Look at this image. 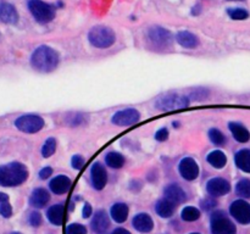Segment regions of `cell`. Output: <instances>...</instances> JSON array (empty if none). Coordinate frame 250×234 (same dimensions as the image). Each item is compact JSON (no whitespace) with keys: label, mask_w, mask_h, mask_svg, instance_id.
Listing matches in <instances>:
<instances>
[{"label":"cell","mask_w":250,"mask_h":234,"mask_svg":"<svg viewBox=\"0 0 250 234\" xmlns=\"http://www.w3.org/2000/svg\"><path fill=\"white\" fill-rule=\"evenodd\" d=\"M59 54L46 45L38 46L31 56V65L39 72L48 73L55 70L59 65Z\"/></svg>","instance_id":"obj_1"},{"label":"cell","mask_w":250,"mask_h":234,"mask_svg":"<svg viewBox=\"0 0 250 234\" xmlns=\"http://www.w3.org/2000/svg\"><path fill=\"white\" fill-rule=\"evenodd\" d=\"M28 171L23 163L11 162L0 166V185L1 187H16L26 182Z\"/></svg>","instance_id":"obj_2"},{"label":"cell","mask_w":250,"mask_h":234,"mask_svg":"<svg viewBox=\"0 0 250 234\" xmlns=\"http://www.w3.org/2000/svg\"><path fill=\"white\" fill-rule=\"evenodd\" d=\"M88 40L95 48L105 49L111 46L116 40L114 31L109 27L95 26L88 33Z\"/></svg>","instance_id":"obj_3"},{"label":"cell","mask_w":250,"mask_h":234,"mask_svg":"<svg viewBox=\"0 0 250 234\" xmlns=\"http://www.w3.org/2000/svg\"><path fill=\"white\" fill-rule=\"evenodd\" d=\"M28 9L37 22L42 24L49 23L55 19L56 10L51 4L43 0H29Z\"/></svg>","instance_id":"obj_4"},{"label":"cell","mask_w":250,"mask_h":234,"mask_svg":"<svg viewBox=\"0 0 250 234\" xmlns=\"http://www.w3.org/2000/svg\"><path fill=\"white\" fill-rule=\"evenodd\" d=\"M210 229L212 234H236V224L227 217L224 211H216L211 214L210 218Z\"/></svg>","instance_id":"obj_5"},{"label":"cell","mask_w":250,"mask_h":234,"mask_svg":"<svg viewBox=\"0 0 250 234\" xmlns=\"http://www.w3.org/2000/svg\"><path fill=\"white\" fill-rule=\"evenodd\" d=\"M188 105H189V99L177 94L164 95V97H160L155 101L156 109L163 110V111L185 109V107H187Z\"/></svg>","instance_id":"obj_6"},{"label":"cell","mask_w":250,"mask_h":234,"mask_svg":"<svg viewBox=\"0 0 250 234\" xmlns=\"http://www.w3.org/2000/svg\"><path fill=\"white\" fill-rule=\"evenodd\" d=\"M15 126L23 133H37L44 127V119L38 115H23L15 121Z\"/></svg>","instance_id":"obj_7"},{"label":"cell","mask_w":250,"mask_h":234,"mask_svg":"<svg viewBox=\"0 0 250 234\" xmlns=\"http://www.w3.org/2000/svg\"><path fill=\"white\" fill-rule=\"evenodd\" d=\"M231 216L241 224H250V204L246 200H236L229 206Z\"/></svg>","instance_id":"obj_8"},{"label":"cell","mask_w":250,"mask_h":234,"mask_svg":"<svg viewBox=\"0 0 250 234\" xmlns=\"http://www.w3.org/2000/svg\"><path fill=\"white\" fill-rule=\"evenodd\" d=\"M148 37L154 45L160 46V48H167L173 41L171 32L159 26L151 27L148 32Z\"/></svg>","instance_id":"obj_9"},{"label":"cell","mask_w":250,"mask_h":234,"mask_svg":"<svg viewBox=\"0 0 250 234\" xmlns=\"http://www.w3.org/2000/svg\"><path fill=\"white\" fill-rule=\"evenodd\" d=\"M141 119V114L136 109H126L116 112L112 116V123L116 126H131Z\"/></svg>","instance_id":"obj_10"},{"label":"cell","mask_w":250,"mask_h":234,"mask_svg":"<svg viewBox=\"0 0 250 234\" xmlns=\"http://www.w3.org/2000/svg\"><path fill=\"white\" fill-rule=\"evenodd\" d=\"M231 190V184L225 178H212L207 183V192L210 196H224Z\"/></svg>","instance_id":"obj_11"},{"label":"cell","mask_w":250,"mask_h":234,"mask_svg":"<svg viewBox=\"0 0 250 234\" xmlns=\"http://www.w3.org/2000/svg\"><path fill=\"white\" fill-rule=\"evenodd\" d=\"M178 171L180 175L185 178L186 180H194L199 176V167L198 163L195 162L194 158L185 157L181 160L178 165Z\"/></svg>","instance_id":"obj_12"},{"label":"cell","mask_w":250,"mask_h":234,"mask_svg":"<svg viewBox=\"0 0 250 234\" xmlns=\"http://www.w3.org/2000/svg\"><path fill=\"white\" fill-rule=\"evenodd\" d=\"M90 179H92V184L94 187V189H104L107 182V173L102 163L95 162L92 166V170H90Z\"/></svg>","instance_id":"obj_13"},{"label":"cell","mask_w":250,"mask_h":234,"mask_svg":"<svg viewBox=\"0 0 250 234\" xmlns=\"http://www.w3.org/2000/svg\"><path fill=\"white\" fill-rule=\"evenodd\" d=\"M164 194H165V199L170 200L173 204H182L187 199V195L186 192L180 187L178 184H170L165 188L164 190Z\"/></svg>","instance_id":"obj_14"},{"label":"cell","mask_w":250,"mask_h":234,"mask_svg":"<svg viewBox=\"0 0 250 234\" xmlns=\"http://www.w3.org/2000/svg\"><path fill=\"white\" fill-rule=\"evenodd\" d=\"M0 20L7 24H16L19 22V14L14 5L0 2Z\"/></svg>","instance_id":"obj_15"},{"label":"cell","mask_w":250,"mask_h":234,"mask_svg":"<svg viewBox=\"0 0 250 234\" xmlns=\"http://www.w3.org/2000/svg\"><path fill=\"white\" fill-rule=\"evenodd\" d=\"M132 224L141 233H149L154 228V222L151 219V217L148 214H144V212L136 214L133 217Z\"/></svg>","instance_id":"obj_16"},{"label":"cell","mask_w":250,"mask_h":234,"mask_svg":"<svg viewBox=\"0 0 250 234\" xmlns=\"http://www.w3.org/2000/svg\"><path fill=\"white\" fill-rule=\"evenodd\" d=\"M92 229L98 234H103L110 226V221L109 217H107L106 212L104 210H99V211L95 212L94 217L92 219Z\"/></svg>","instance_id":"obj_17"},{"label":"cell","mask_w":250,"mask_h":234,"mask_svg":"<svg viewBox=\"0 0 250 234\" xmlns=\"http://www.w3.org/2000/svg\"><path fill=\"white\" fill-rule=\"evenodd\" d=\"M70 187H71V179L67 177V176H63V175H60L58 176V177L53 178V179L50 180V183H49V188H50L51 192H53L54 194H58V195L67 193V190L70 189Z\"/></svg>","instance_id":"obj_18"},{"label":"cell","mask_w":250,"mask_h":234,"mask_svg":"<svg viewBox=\"0 0 250 234\" xmlns=\"http://www.w3.org/2000/svg\"><path fill=\"white\" fill-rule=\"evenodd\" d=\"M49 200H50V194L48 193V190L44 189V188H37L32 192L31 197H29V204L37 209H42L48 204Z\"/></svg>","instance_id":"obj_19"},{"label":"cell","mask_w":250,"mask_h":234,"mask_svg":"<svg viewBox=\"0 0 250 234\" xmlns=\"http://www.w3.org/2000/svg\"><path fill=\"white\" fill-rule=\"evenodd\" d=\"M176 41H177L181 46L187 49H194L197 48L198 44H199L198 37L188 31L178 32V33L176 34Z\"/></svg>","instance_id":"obj_20"},{"label":"cell","mask_w":250,"mask_h":234,"mask_svg":"<svg viewBox=\"0 0 250 234\" xmlns=\"http://www.w3.org/2000/svg\"><path fill=\"white\" fill-rule=\"evenodd\" d=\"M229 131H231L232 136L239 143H247L250 139V133L248 129L239 122H229Z\"/></svg>","instance_id":"obj_21"},{"label":"cell","mask_w":250,"mask_h":234,"mask_svg":"<svg viewBox=\"0 0 250 234\" xmlns=\"http://www.w3.org/2000/svg\"><path fill=\"white\" fill-rule=\"evenodd\" d=\"M63 211H65V209H63L62 204H56L49 207L48 211H46V217H48L49 222L55 224V226L62 224Z\"/></svg>","instance_id":"obj_22"},{"label":"cell","mask_w":250,"mask_h":234,"mask_svg":"<svg viewBox=\"0 0 250 234\" xmlns=\"http://www.w3.org/2000/svg\"><path fill=\"white\" fill-rule=\"evenodd\" d=\"M234 162L241 171L246 173H250V150L249 149H242L234 155Z\"/></svg>","instance_id":"obj_23"},{"label":"cell","mask_w":250,"mask_h":234,"mask_svg":"<svg viewBox=\"0 0 250 234\" xmlns=\"http://www.w3.org/2000/svg\"><path fill=\"white\" fill-rule=\"evenodd\" d=\"M156 214L163 218H168L173 214L176 210V205L167 199H161L155 205Z\"/></svg>","instance_id":"obj_24"},{"label":"cell","mask_w":250,"mask_h":234,"mask_svg":"<svg viewBox=\"0 0 250 234\" xmlns=\"http://www.w3.org/2000/svg\"><path fill=\"white\" fill-rule=\"evenodd\" d=\"M110 214H111L112 219L117 223H122L128 217V206L124 202H117L110 210Z\"/></svg>","instance_id":"obj_25"},{"label":"cell","mask_w":250,"mask_h":234,"mask_svg":"<svg viewBox=\"0 0 250 234\" xmlns=\"http://www.w3.org/2000/svg\"><path fill=\"white\" fill-rule=\"evenodd\" d=\"M208 162L215 168H224L227 163V157L225 155V153H222L221 150H215L208 155L207 157Z\"/></svg>","instance_id":"obj_26"},{"label":"cell","mask_w":250,"mask_h":234,"mask_svg":"<svg viewBox=\"0 0 250 234\" xmlns=\"http://www.w3.org/2000/svg\"><path fill=\"white\" fill-rule=\"evenodd\" d=\"M105 162L111 168H121L125 165V157L122 154L111 151L105 156Z\"/></svg>","instance_id":"obj_27"},{"label":"cell","mask_w":250,"mask_h":234,"mask_svg":"<svg viewBox=\"0 0 250 234\" xmlns=\"http://www.w3.org/2000/svg\"><path fill=\"white\" fill-rule=\"evenodd\" d=\"M236 193L238 196L243 199H249L250 197V179L243 178L236 184Z\"/></svg>","instance_id":"obj_28"},{"label":"cell","mask_w":250,"mask_h":234,"mask_svg":"<svg viewBox=\"0 0 250 234\" xmlns=\"http://www.w3.org/2000/svg\"><path fill=\"white\" fill-rule=\"evenodd\" d=\"M181 217H182L183 221H187V222L197 221V219L200 217V211L197 209V207L187 206L182 210Z\"/></svg>","instance_id":"obj_29"},{"label":"cell","mask_w":250,"mask_h":234,"mask_svg":"<svg viewBox=\"0 0 250 234\" xmlns=\"http://www.w3.org/2000/svg\"><path fill=\"white\" fill-rule=\"evenodd\" d=\"M56 151V140L55 138H48L45 143L42 146V155L43 157H50Z\"/></svg>","instance_id":"obj_30"},{"label":"cell","mask_w":250,"mask_h":234,"mask_svg":"<svg viewBox=\"0 0 250 234\" xmlns=\"http://www.w3.org/2000/svg\"><path fill=\"white\" fill-rule=\"evenodd\" d=\"M209 139L211 140L212 144H215V145H219V146L224 145V144L226 143V136H225V134L216 128L210 129Z\"/></svg>","instance_id":"obj_31"},{"label":"cell","mask_w":250,"mask_h":234,"mask_svg":"<svg viewBox=\"0 0 250 234\" xmlns=\"http://www.w3.org/2000/svg\"><path fill=\"white\" fill-rule=\"evenodd\" d=\"M227 14L232 20H236V21H243V20H247L249 17V12L246 9H242V7L229 9Z\"/></svg>","instance_id":"obj_32"},{"label":"cell","mask_w":250,"mask_h":234,"mask_svg":"<svg viewBox=\"0 0 250 234\" xmlns=\"http://www.w3.org/2000/svg\"><path fill=\"white\" fill-rule=\"evenodd\" d=\"M66 234H87V228L83 224L72 223L66 229Z\"/></svg>","instance_id":"obj_33"},{"label":"cell","mask_w":250,"mask_h":234,"mask_svg":"<svg viewBox=\"0 0 250 234\" xmlns=\"http://www.w3.org/2000/svg\"><path fill=\"white\" fill-rule=\"evenodd\" d=\"M0 214H1L2 217H5V218H9V217H11L12 207H11V205L9 204V201L0 204Z\"/></svg>","instance_id":"obj_34"},{"label":"cell","mask_w":250,"mask_h":234,"mask_svg":"<svg viewBox=\"0 0 250 234\" xmlns=\"http://www.w3.org/2000/svg\"><path fill=\"white\" fill-rule=\"evenodd\" d=\"M29 223H31V226L33 227H39L42 223V214H39V212L34 211L32 212L31 214H29V218H28Z\"/></svg>","instance_id":"obj_35"},{"label":"cell","mask_w":250,"mask_h":234,"mask_svg":"<svg viewBox=\"0 0 250 234\" xmlns=\"http://www.w3.org/2000/svg\"><path fill=\"white\" fill-rule=\"evenodd\" d=\"M71 165H72V167L75 170H81L84 166V158L81 155H75L72 157V160H71Z\"/></svg>","instance_id":"obj_36"},{"label":"cell","mask_w":250,"mask_h":234,"mask_svg":"<svg viewBox=\"0 0 250 234\" xmlns=\"http://www.w3.org/2000/svg\"><path fill=\"white\" fill-rule=\"evenodd\" d=\"M217 205L216 200L212 199V197H208V199L203 200L202 201V207L205 210V211H210V210L214 209Z\"/></svg>","instance_id":"obj_37"},{"label":"cell","mask_w":250,"mask_h":234,"mask_svg":"<svg viewBox=\"0 0 250 234\" xmlns=\"http://www.w3.org/2000/svg\"><path fill=\"white\" fill-rule=\"evenodd\" d=\"M167 138H168V131L166 128L159 129V131L155 133V139L158 141H165L167 140Z\"/></svg>","instance_id":"obj_38"},{"label":"cell","mask_w":250,"mask_h":234,"mask_svg":"<svg viewBox=\"0 0 250 234\" xmlns=\"http://www.w3.org/2000/svg\"><path fill=\"white\" fill-rule=\"evenodd\" d=\"M51 175H53V168L44 167L42 168L41 172H39V178H41V179H48Z\"/></svg>","instance_id":"obj_39"},{"label":"cell","mask_w":250,"mask_h":234,"mask_svg":"<svg viewBox=\"0 0 250 234\" xmlns=\"http://www.w3.org/2000/svg\"><path fill=\"white\" fill-rule=\"evenodd\" d=\"M90 214H92V206L89 204H84L82 210L83 218H88V217H90Z\"/></svg>","instance_id":"obj_40"},{"label":"cell","mask_w":250,"mask_h":234,"mask_svg":"<svg viewBox=\"0 0 250 234\" xmlns=\"http://www.w3.org/2000/svg\"><path fill=\"white\" fill-rule=\"evenodd\" d=\"M200 12H202V5H195L194 7L192 9V15H194V16H197V15H199Z\"/></svg>","instance_id":"obj_41"},{"label":"cell","mask_w":250,"mask_h":234,"mask_svg":"<svg viewBox=\"0 0 250 234\" xmlns=\"http://www.w3.org/2000/svg\"><path fill=\"white\" fill-rule=\"evenodd\" d=\"M111 234H131V233L125 228H116Z\"/></svg>","instance_id":"obj_42"},{"label":"cell","mask_w":250,"mask_h":234,"mask_svg":"<svg viewBox=\"0 0 250 234\" xmlns=\"http://www.w3.org/2000/svg\"><path fill=\"white\" fill-rule=\"evenodd\" d=\"M9 201V195L5 194V193H0V204L2 202H7Z\"/></svg>","instance_id":"obj_43"},{"label":"cell","mask_w":250,"mask_h":234,"mask_svg":"<svg viewBox=\"0 0 250 234\" xmlns=\"http://www.w3.org/2000/svg\"><path fill=\"white\" fill-rule=\"evenodd\" d=\"M227 1H243V0H227Z\"/></svg>","instance_id":"obj_44"},{"label":"cell","mask_w":250,"mask_h":234,"mask_svg":"<svg viewBox=\"0 0 250 234\" xmlns=\"http://www.w3.org/2000/svg\"><path fill=\"white\" fill-rule=\"evenodd\" d=\"M11 234H21V233H19V232H14V233H11Z\"/></svg>","instance_id":"obj_45"},{"label":"cell","mask_w":250,"mask_h":234,"mask_svg":"<svg viewBox=\"0 0 250 234\" xmlns=\"http://www.w3.org/2000/svg\"><path fill=\"white\" fill-rule=\"evenodd\" d=\"M190 234H200V233H190Z\"/></svg>","instance_id":"obj_46"}]
</instances>
